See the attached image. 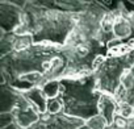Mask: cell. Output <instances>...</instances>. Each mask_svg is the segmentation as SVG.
Wrapping results in <instances>:
<instances>
[{
    "label": "cell",
    "mask_w": 134,
    "mask_h": 129,
    "mask_svg": "<svg viewBox=\"0 0 134 129\" xmlns=\"http://www.w3.org/2000/svg\"><path fill=\"white\" fill-rule=\"evenodd\" d=\"M66 64L62 46L33 44L0 58L2 83L26 92L34 87H43L49 82L60 80Z\"/></svg>",
    "instance_id": "obj_1"
},
{
    "label": "cell",
    "mask_w": 134,
    "mask_h": 129,
    "mask_svg": "<svg viewBox=\"0 0 134 129\" xmlns=\"http://www.w3.org/2000/svg\"><path fill=\"white\" fill-rule=\"evenodd\" d=\"M108 11L100 2H90L88 8L79 15L76 26L62 46L67 62L62 79L93 74L109 55V46L101 34V23Z\"/></svg>",
    "instance_id": "obj_2"
},
{
    "label": "cell",
    "mask_w": 134,
    "mask_h": 129,
    "mask_svg": "<svg viewBox=\"0 0 134 129\" xmlns=\"http://www.w3.org/2000/svg\"><path fill=\"white\" fill-rule=\"evenodd\" d=\"M21 6L23 24L15 33L32 36L34 44L64 46L80 15L49 8L42 2H21Z\"/></svg>",
    "instance_id": "obj_3"
},
{
    "label": "cell",
    "mask_w": 134,
    "mask_h": 129,
    "mask_svg": "<svg viewBox=\"0 0 134 129\" xmlns=\"http://www.w3.org/2000/svg\"><path fill=\"white\" fill-rule=\"evenodd\" d=\"M59 82L58 98L63 103L64 115L88 121L100 113L99 100L103 94L96 88L95 73L80 78H63Z\"/></svg>",
    "instance_id": "obj_4"
},
{
    "label": "cell",
    "mask_w": 134,
    "mask_h": 129,
    "mask_svg": "<svg viewBox=\"0 0 134 129\" xmlns=\"http://www.w3.org/2000/svg\"><path fill=\"white\" fill-rule=\"evenodd\" d=\"M134 66V49L121 53L109 54L104 58L95 70L96 88L101 94H108L116 98L121 87L125 74Z\"/></svg>",
    "instance_id": "obj_5"
},
{
    "label": "cell",
    "mask_w": 134,
    "mask_h": 129,
    "mask_svg": "<svg viewBox=\"0 0 134 129\" xmlns=\"http://www.w3.org/2000/svg\"><path fill=\"white\" fill-rule=\"evenodd\" d=\"M24 11L20 0H0V29L7 33L16 32L23 24Z\"/></svg>",
    "instance_id": "obj_6"
},
{
    "label": "cell",
    "mask_w": 134,
    "mask_h": 129,
    "mask_svg": "<svg viewBox=\"0 0 134 129\" xmlns=\"http://www.w3.org/2000/svg\"><path fill=\"white\" fill-rule=\"evenodd\" d=\"M86 125V121L75 117H70L60 113H49L45 112L40 116L38 121L34 122L28 129H79Z\"/></svg>",
    "instance_id": "obj_7"
},
{
    "label": "cell",
    "mask_w": 134,
    "mask_h": 129,
    "mask_svg": "<svg viewBox=\"0 0 134 129\" xmlns=\"http://www.w3.org/2000/svg\"><path fill=\"white\" fill-rule=\"evenodd\" d=\"M28 99L24 92L8 86L7 83H2V104H0V113H9L15 109L23 107Z\"/></svg>",
    "instance_id": "obj_8"
},
{
    "label": "cell",
    "mask_w": 134,
    "mask_h": 129,
    "mask_svg": "<svg viewBox=\"0 0 134 129\" xmlns=\"http://www.w3.org/2000/svg\"><path fill=\"white\" fill-rule=\"evenodd\" d=\"M116 99L120 104H126L134 108V66L125 74L121 87L116 94Z\"/></svg>",
    "instance_id": "obj_9"
},
{
    "label": "cell",
    "mask_w": 134,
    "mask_h": 129,
    "mask_svg": "<svg viewBox=\"0 0 134 129\" xmlns=\"http://www.w3.org/2000/svg\"><path fill=\"white\" fill-rule=\"evenodd\" d=\"M13 115H15V119H16V122L23 128V129H28L30 128L34 122L38 121L41 113L40 111L28 100L23 107L17 108L13 111Z\"/></svg>",
    "instance_id": "obj_10"
},
{
    "label": "cell",
    "mask_w": 134,
    "mask_h": 129,
    "mask_svg": "<svg viewBox=\"0 0 134 129\" xmlns=\"http://www.w3.org/2000/svg\"><path fill=\"white\" fill-rule=\"evenodd\" d=\"M120 108V103L117 101V99L112 95L108 94H103L100 100H99V111L100 115L104 116V119L107 120V122L110 125L114 121V117L118 112Z\"/></svg>",
    "instance_id": "obj_11"
},
{
    "label": "cell",
    "mask_w": 134,
    "mask_h": 129,
    "mask_svg": "<svg viewBox=\"0 0 134 129\" xmlns=\"http://www.w3.org/2000/svg\"><path fill=\"white\" fill-rule=\"evenodd\" d=\"M25 98L40 111V113H45L47 111V96L45 95L43 90L41 87H34L26 92H24Z\"/></svg>",
    "instance_id": "obj_12"
},
{
    "label": "cell",
    "mask_w": 134,
    "mask_h": 129,
    "mask_svg": "<svg viewBox=\"0 0 134 129\" xmlns=\"http://www.w3.org/2000/svg\"><path fill=\"white\" fill-rule=\"evenodd\" d=\"M45 92V95L47 96V99H53V98H57L59 96V92H60V82L59 80H53V82H49L46 83L43 87H41Z\"/></svg>",
    "instance_id": "obj_13"
},
{
    "label": "cell",
    "mask_w": 134,
    "mask_h": 129,
    "mask_svg": "<svg viewBox=\"0 0 134 129\" xmlns=\"http://www.w3.org/2000/svg\"><path fill=\"white\" fill-rule=\"evenodd\" d=\"M86 125L90 129H105L109 124L107 122V120L104 119V116H101L100 113L92 119H90L88 121H86Z\"/></svg>",
    "instance_id": "obj_14"
},
{
    "label": "cell",
    "mask_w": 134,
    "mask_h": 129,
    "mask_svg": "<svg viewBox=\"0 0 134 129\" xmlns=\"http://www.w3.org/2000/svg\"><path fill=\"white\" fill-rule=\"evenodd\" d=\"M113 124H116L120 129H134V115L130 117H122L116 115Z\"/></svg>",
    "instance_id": "obj_15"
},
{
    "label": "cell",
    "mask_w": 134,
    "mask_h": 129,
    "mask_svg": "<svg viewBox=\"0 0 134 129\" xmlns=\"http://www.w3.org/2000/svg\"><path fill=\"white\" fill-rule=\"evenodd\" d=\"M49 113H60L63 112V103L62 100L57 96V98H53V99H49L47 100V111Z\"/></svg>",
    "instance_id": "obj_16"
},
{
    "label": "cell",
    "mask_w": 134,
    "mask_h": 129,
    "mask_svg": "<svg viewBox=\"0 0 134 129\" xmlns=\"http://www.w3.org/2000/svg\"><path fill=\"white\" fill-rule=\"evenodd\" d=\"M15 121H16V119H15L13 112H9V113H0V129L11 125V124L15 122Z\"/></svg>",
    "instance_id": "obj_17"
},
{
    "label": "cell",
    "mask_w": 134,
    "mask_h": 129,
    "mask_svg": "<svg viewBox=\"0 0 134 129\" xmlns=\"http://www.w3.org/2000/svg\"><path fill=\"white\" fill-rule=\"evenodd\" d=\"M122 4L129 12L134 13V2H122Z\"/></svg>",
    "instance_id": "obj_18"
},
{
    "label": "cell",
    "mask_w": 134,
    "mask_h": 129,
    "mask_svg": "<svg viewBox=\"0 0 134 129\" xmlns=\"http://www.w3.org/2000/svg\"><path fill=\"white\" fill-rule=\"evenodd\" d=\"M2 129H23V128L15 121V122H12L11 125H8V126H5V128H2Z\"/></svg>",
    "instance_id": "obj_19"
},
{
    "label": "cell",
    "mask_w": 134,
    "mask_h": 129,
    "mask_svg": "<svg viewBox=\"0 0 134 129\" xmlns=\"http://www.w3.org/2000/svg\"><path fill=\"white\" fill-rule=\"evenodd\" d=\"M105 129H120V128H118V126H117L116 124H110V125H108V126H107Z\"/></svg>",
    "instance_id": "obj_20"
},
{
    "label": "cell",
    "mask_w": 134,
    "mask_h": 129,
    "mask_svg": "<svg viewBox=\"0 0 134 129\" xmlns=\"http://www.w3.org/2000/svg\"><path fill=\"white\" fill-rule=\"evenodd\" d=\"M79 129H90V128H88L87 125H84V126H82V128H79Z\"/></svg>",
    "instance_id": "obj_21"
}]
</instances>
